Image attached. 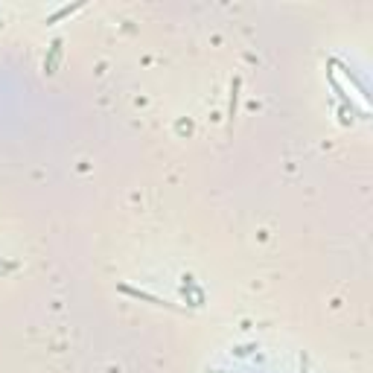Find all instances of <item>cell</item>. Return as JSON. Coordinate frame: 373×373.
Wrapping results in <instances>:
<instances>
[{
    "mask_svg": "<svg viewBox=\"0 0 373 373\" xmlns=\"http://www.w3.org/2000/svg\"><path fill=\"white\" fill-rule=\"evenodd\" d=\"M59 56H62V41H53V47H50V56H47V62H44V71H47V73H53V67H56Z\"/></svg>",
    "mask_w": 373,
    "mask_h": 373,
    "instance_id": "obj_1",
    "label": "cell"
},
{
    "mask_svg": "<svg viewBox=\"0 0 373 373\" xmlns=\"http://www.w3.org/2000/svg\"><path fill=\"white\" fill-rule=\"evenodd\" d=\"M122 292L131 295V298H137V300H149V303H155V307H163V300H161V298L146 295V292H137V289H131V286H122Z\"/></svg>",
    "mask_w": 373,
    "mask_h": 373,
    "instance_id": "obj_2",
    "label": "cell"
},
{
    "mask_svg": "<svg viewBox=\"0 0 373 373\" xmlns=\"http://www.w3.org/2000/svg\"><path fill=\"white\" fill-rule=\"evenodd\" d=\"M76 9H82V3H76V6H62L56 15H50V18H47V24H56L59 18H67V15H71V12H76Z\"/></svg>",
    "mask_w": 373,
    "mask_h": 373,
    "instance_id": "obj_3",
    "label": "cell"
},
{
    "mask_svg": "<svg viewBox=\"0 0 373 373\" xmlns=\"http://www.w3.org/2000/svg\"><path fill=\"white\" fill-rule=\"evenodd\" d=\"M12 269H15L12 262H3V260H0V274H3V271H12Z\"/></svg>",
    "mask_w": 373,
    "mask_h": 373,
    "instance_id": "obj_4",
    "label": "cell"
}]
</instances>
